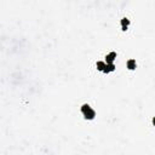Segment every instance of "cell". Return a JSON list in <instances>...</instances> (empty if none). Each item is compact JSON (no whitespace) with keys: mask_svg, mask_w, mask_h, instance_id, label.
Returning a JSON list of instances; mask_svg holds the SVG:
<instances>
[{"mask_svg":"<svg viewBox=\"0 0 155 155\" xmlns=\"http://www.w3.org/2000/svg\"><path fill=\"white\" fill-rule=\"evenodd\" d=\"M81 114L86 120H93L96 118V112L93 110L92 107L90 104H87V103H85V104L81 106Z\"/></svg>","mask_w":155,"mask_h":155,"instance_id":"obj_1","label":"cell"},{"mask_svg":"<svg viewBox=\"0 0 155 155\" xmlns=\"http://www.w3.org/2000/svg\"><path fill=\"white\" fill-rule=\"evenodd\" d=\"M120 27H121V30L123 32H126L129 29L130 27V20L127 18V17H124V18H121V21H120Z\"/></svg>","mask_w":155,"mask_h":155,"instance_id":"obj_2","label":"cell"},{"mask_svg":"<svg viewBox=\"0 0 155 155\" xmlns=\"http://www.w3.org/2000/svg\"><path fill=\"white\" fill-rule=\"evenodd\" d=\"M126 68H127L129 70H135L136 68H137V62H136V60L130 58L127 62H126Z\"/></svg>","mask_w":155,"mask_h":155,"instance_id":"obj_3","label":"cell"},{"mask_svg":"<svg viewBox=\"0 0 155 155\" xmlns=\"http://www.w3.org/2000/svg\"><path fill=\"white\" fill-rule=\"evenodd\" d=\"M116 60V52H109L106 56V63H114Z\"/></svg>","mask_w":155,"mask_h":155,"instance_id":"obj_4","label":"cell"},{"mask_svg":"<svg viewBox=\"0 0 155 155\" xmlns=\"http://www.w3.org/2000/svg\"><path fill=\"white\" fill-rule=\"evenodd\" d=\"M114 70H115V66H114V63H107L104 70H103V73L108 74V73H112V72H114Z\"/></svg>","mask_w":155,"mask_h":155,"instance_id":"obj_5","label":"cell"},{"mask_svg":"<svg viewBox=\"0 0 155 155\" xmlns=\"http://www.w3.org/2000/svg\"><path fill=\"white\" fill-rule=\"evenodd\" d=\"M106 64L107 63L106 62H102V61H98L96 63V67H97V69H98L99 72H103L104 70V68H106Z\"/></svg>","mask_w":155,"mask_h":155,"instance_id":"obj_6","label":"cell"},{"mask_svg":"<svg viewBox=\"0 0 155 155\" xmlns=\"http://www.w3.org/2000/svg\"><path fill=\"white\" fill-rule=\"evenodd\" d=\"M152 124H153V126H155V116H154L153 120H152Z\"/></svg>","mask_w":155,"mask_h":155,"instance_id":"obj_7","label":"cell"}]
</instances>
